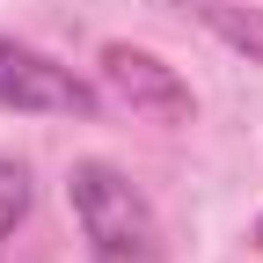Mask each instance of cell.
<instances>
[{
	"mask_svg": "<svg viewBox=\"0 0 263 263\" xmlns=\"http://www.w3.org/2000/svg\"><path fill=\"white\" fill-rule=\"evenodd\" d=\"M66 197H73L81 241H88L95 263H161V219H154L146 190L124 168H110V161H73Z\"/></svg>",
	"mask_w": 263,
	"mask_h": 263,
	"instance_id": "cell-1",
	"label": "cell"
},
{
	"mask_svg": "<svg viewBox=\"0 0 263 263\" xmlns=\"http://www.w3.org/2000/svg\"><path fill=\"white\" fill-rule=\"evenodd\" d=\"M103 88L117 95L132 117H146V124H190L197 117L190 81L176 73L168 59L139 51V44H103Z\"/></svg>",
	"mask_w": 263,
	"mask_h": 263,
	"instance_id": "cell-2",
	"label": "cell"
},
{
	"mask_svg": "<svg viewBox=\"0 0 263 263\" xmlns=\"http://www.w3.org/2000/svg\"><path fill=\"white\" fill-rule=\"evenodd\" d=\"M0 110H29V117H88L95 110V88L59 66L44 51H29L15 37H0Z\"/></svg>",
	"mask_w": 263,
	"mask_h": 263,
	"instance_id": "cell-3",
	"label": "cell"
},
{
	"mask_svg": "<svg viewBox=\"0 0 263 263\" xmlns=\"http://www.w3.org/2000/svg\"><path fill=\"white\" fill-rule=\"evenodd\" d=\"M183 8L205 22L227 51H241L249 66H263V8H241V0H183Z\"/></svg>",
	"mask_w": 263,
	"mask_h": 263,
	"instance_id": "cell-4",
	"label": "cell"
},
{
	"mask_svg": "<svg viewBox=\"0 0 263 263\" xmlns=\"http://www.w3.org/2000/svg\"><path fill=\"white\" fill-rule=\"evenodd\" d=\"M22 219H29V176L15 168V161H0V241H8Z\"/></svg>",
	"mask_w": 263,
	"mask_h": 263,
	"instance_id": "cell-5",
	"label": "cell"
},
{
	"mask_svg": "<svg viewBox=\"0 0 263 263\" xmlns=\"http://www.w3.org/2000/svg\"><path fill=\"white\" fill-rule=\"evenodd\" d=\"M256 241H263V219H256Z\"/></svg>",
	"mask_w": 263,
	"mask_h": 263,
	"instance_id": "cell-6",
	"label": "cell"
}]
</instances>
